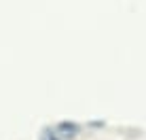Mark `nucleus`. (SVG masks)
<instances>
[]
</instances>
